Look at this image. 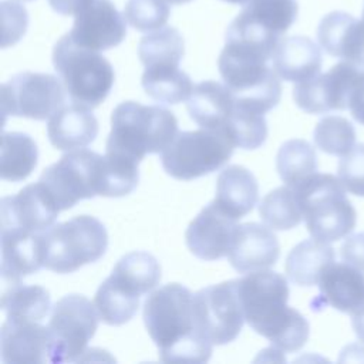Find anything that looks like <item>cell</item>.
Here are the masks:
<instances>
[{
  "label": "cell",
  "mask_w": 364,
  "mask_h": 364,
  "mask_svg": "<svg viewBox=\"0 0 364 364\" xmlns=\"http://www.w3.org/2000/svg\"><path fill=\"white\" fill-rule=\"evenodd\" d=\"M144 324L165 363H206L213 344L199 331L193 316V293L168 283L152 291L142 313Z\"/></svg>",
  "instance_id": "obj_1"
},
{
  "label": "cell",
  "mask_w": 364,
  "mask_h": 364,
  "mask_svg": "<svg viewBox=\"0 0 364 364\" xmlns=\"http://www.w3.org/2000/svg\"><path fill=\"white\" fill-rule=\"evenodd\" d=\"M237 290L246 323L276 348L293 353L300 350L310 334L309 321L287 306L289 284L273 270H257L237 279Z\"/></svg>",
  "instance_id": "obj_2"
},
{
  "label": "cell",
  "mask_w": 364,
  "mask_h": 364,
  "mask_svg": "<svg viewBox=\"0 0 364 364\" xmlns=\"http://www.w3.org/2000/svg\"><path fill=\"white\" fill-rule=\"evenodd\" d=\"M176 134L178 119L166 108L124 101L111 114L105 151L119 152L141 162L146 154L162 152Z\"/></svg>",
  "instance_id": "obj_3"
},
{
  "label": "cell",
  "mask_w": 364,
  "mask_h": 364,
  "mask_svg": "<svg viewBox=\"0 0 364 364\" xmlns=\"http://www.w3.org/2000/svg\"><path fill=\"white\" fill-rule=\"evenodd\" d=\"M291 189L311 237L330 243L355 228L357 212L347 198V189L334 175L316 172Z\"/></svg>",
  "instance_id": "obj_4"
},
{
  "label": "cell",
  "mask_w": 364,
  "mask_h": 364,
  "mask_svg": "<svg viewBox=\"0 0 364 364\" xmlns=\"http://www.w3.org/2000/svg\"><path fill=\"white\" fill-rule=\"evenodd\" d=\"M53 65L68 98L87 108L98 107L114 85L115 73L111 63L100 51L75 44L70 34L55 43Z\"/></svg>",
  "instance_id": "obj_5"
},
{
  "label": "cell",
  "mask_w": 364,
  "mask_h": 364,
  "mask_svg": "<svg viewBox=\"0 0 364 364\" xmlns=\"http://www.w3.org/2000/svg\"><path fill=\"white\" fill-rule=\"evenodd\" d=\"M107 247L105 226L90 215H78L54 223L43 232L44 267L61 274L97 262L105 255Z\"/></svg>",
  "instance_id": "obj_6"
},
{
  "label": "cell",
  "mask_w": 364,
  "mask_h": 364,
  "mask_svg": "<svg viewBox=\"0 0 364 364\" xmlns=\"http://www.w3.org/2000/svg\"><path fill=\"white\" fill-rule=\"evenodd\" d=\"M218 68L236 105L266 114L279 104L280 77L267 65V60L225 44Z\"/></svg>",
  "instance_id": "obj_7"
},
{
  "label": "cell",
  "mask_w": 364,
  "mask_h": 364,
  "mask_svg": "<svg viewBox=\"0 0 364 364\" xmlns=\"http://www.w3.org/2000/svg\"><path fill=\"white\" fill-rule=\"evenodd\" d=\"M233 148L230 138L220 129L182 131L161 152V162L172 178L192 181L222 168Z\"/></svg>",
  "instance_id": "obj_8"
},
{
  "label": "cell",
  "mask_w": 364,
  "mask_h": 364,
  "mask_svg": "<svg viewBox=\"0 0 364 364\" xmlns=\"http://www.w3.org/2000/svg\"><path fill=\"white\" fill-rule=\"evenodd\" d=\"M104 155L80 148L64 154L43 171L38 182L61 210L100 193Z\"/></svg>",
  "instance_id": "obj_9"
},
{
  "label": "cell",
  "mask_w": 364,
  "mask_h": 364,
  "mask_svg": "<svg viewBox=\"0 0 364 364\" xmlns=\"http://www.w3.org/2000/svg\"><path fill=\"white\" fill-rule=\"evenodd\" d=\"M94 301L82 294H67L51 307V363L77 361L98 327Z\"/></svg>",
  "instance_id": "obj_10"
},
{
  "label": "cell",
  "mask_w": 364,
  "mask_h": 364,
  "mask_svg": "<svg viewBox=\"0 0 364 364\" xmlns=\"http://www.w3.org/2000/svg\"><path fill=\"white\" fill-rule=\"evenodd\" d=\"M65 97L64 84L55 75L23 71L1 84V112L44 121L64 107Z\"/></svg>",
  "instance_id": "obj_11"
},
{
  "label": "cell",
  "mask_w": 364,
  "mask_h": 364,
  "mask_svg": "<svg viewBox=\"0 0 364 364\" xmlns=\"http://www.w3.org/2000/svg\"><path fill=\"white\" fill-rule=\"evenodd\" d=\"M193 316L196 327L213 346L233 341L246 321L237 279L212 284L193 293Z\"/></svg>",
  "instance_id": "obj_12"
},
{
  "label": "cell",
  "mask_w": 364,
  "mask_h": 364,
  "mask_svg": "<svg viewBox=\"0 0 364 364\" xmlns=\"http://www.w3.org/2000/svg\"><path fill=\"white\" fill-rule=\"evenodd\" d=\"M360 67L341 61L327 73L296 82L293 100L309 114H326L333 109L348 108V98Z\"/></svg>",
  "instance_id": "obj_13"
},
{
  "label": "cell",
  "mask_w": 364,
  "mask_h": 364,
  "mask_svg": "<svg viewBox=\"0 0 364 364\" xmlns=\"http://www.w3.org/2000/svg\"><path fill=\"white\" fill-rule=\"evenodd\" d=\"M125 21L111 0H91L75 14L68 34L81 47L105 51L122 43L127 36Z\"/></svg>",
  "instance_id": "obj_14"
},
{
  "label": "cell",
  "mask_w": 364,
  "mask_h": 364,
  "mask_svg": "<svg viewBox=\"0 0 364 364\" xmlns=\"http://www.w3.org/2000/svg\"><path fill=\"white\" fill-rule=\"evenodd\" d=\"M236 222L237 219L223 210L213 199L195 216L185 232L191 253L209 262L228 256L239 226Z\"/></svg>",
  "instance_id": "obj_15"
},
{
  "label": "cell",
  "mask_w": 364,
  "mask_h": 364,
  "mask_svg": "<svg viewBox=\"0 0 364 364\" xmlns=\"http://www.w3.org/2000/svg\"><path fill=\"white\" fill-rule=\"evenodd\" d=\"M60 209L40 182L1 199V230L41 233L54 225Z\"/></svg>",
  "instance_id": "obj_16"
},
{
  "label": "cell",
  "mask_w": 364,
  "mask_h": 364,
  "mask_svg": "<svg viewBox=\"0 0 364 364\" xmlns=\"http://www.w3.org/2000/svg\"><path fill=\"white\" fill-rule=\"evenodd\" d=\"M1 361L6 364L51 363V334L41 321L6 317L0 333Z\"/></svg>",
  "instance_id": "obj_17"
},
{
  "label": "cell",
  "mask_w": 364,
  "mask_h": 364,
  "mask_svg": "<svg viewBox=\"0 0 364 364\" xmlns=\"http://www.w3.org/2000/svg\"><path fill=\"white\" fill-rule=\"evenodd\" d=\"M279 256L280 246L276 235L267 225L256 222L237 226L228 253L232 267L239 273L269 269L276 264Z\"/></svg>",
  "instance_id": "obj_18"
},
{
  "label": "cell",
  "mask_w": 364,
  "mask_h": 364,
  "mask_svg": "<svg viewBox=\"0 0 364 364\" xmlns=\"http://www.w3.org/2000/svg\"><path fill=\"white\" fill-rule=\"evenodd\" d=\"M317 40L327 54L364 68V18L344 11L328 13L318 24Z\"/></svg>",
  "instance_id": "obj_19"
},
{
  "label": "cell",
  "mask_w": 364,
  "mask_h": 364,
  "mask_svg": "<svg viewBox=\"0 0 364 364\" xmlns=\"http://www.w3.org/2000/svg\"><path fill=\"white\" fill-rule=\"evenodd\" d=\"M44 267L43 232L1 230V283L10 286Z\"/></svg>",
  "instance_id": "obj_20"
},
{
  "label": "cell",
  "mask_w": 364,
  "mask_h": 364,
  "mask_svg": "<svg viewBox=\"0 0 364 364\" xmlns=\"http://www.w3.org/2000/svg\"><path fill=\"white\" fill-rule=\"evenodd\" d=\"M324 304L350 316L364 309V272L348 263H331L318 280Z\"/></svg>",
  "instance_id": "obj_21"
},
{
  "label": "cell",
  "mask_w": 364,
  "mask_h": 364,
  "mask_svg": "<svg viewBox=\"0 0 364 364\" xmlns=\"http://www.w3.org/2000/svg\"><path fill=\"white\" fill-rule=\"evenodd\" d=\"M51 145L60 151L85 148L98 135V121L91 108L73 102L61 107L47 124Z\"/></svg>",
  "instance_id": "obj_22"
},
{
  "label": "cell",
  "mask_w": 364,
  "mask_h": 364,
  "mask_svg": "<svg viewBox=\"0 0 364 364\" xmlns=\"http://www.w3.org/2000/svg\"><path fill=\"white\" fill-rule=\"evenodd\" d=\"M273 68L286 81L300 82L320 73L321 51L309 37L291 36L280 40L273 54Z\"/></svg>",
  "instance_id": "obj_23"
},
{
  "label": "cell",
  "mask_w": 364,
  "mask_h": 364,
  "mask_svg": "<svg viewBox=\"0 0 364 364\" xmlns=\"http://www.w3.org/2000/svg\"><path fill=\"white\" fill-rule=\"evenodd\" d=\"M186 108L200 128L223 131L235 109V98L226 84L206 80L193 87Z\"/></svg>",
  "instance_id": "obj_24"
},
{
  "label": "cell",
  "mask_w": 364,
  "mask_h": 364,
  "mask_svg": "<svg viewBox=\"0 0 364 364\" xmlns=\"http://www.w3.org/2000/svg\"><path fill=\"white\" fill-rule=\"evenodd\" d=\"M259 198V185L255 175L242 165H229L216 179V203L235 219L247 215Z\"/></svg>",
  "instance_id": "obj_25"
},
{
  "label": "cell",
  "mask_w": 364,
  "mask_h": 364,
  "mask_svg": "<svg viewBox=\"0 0 364 364\" xmlns=\"http://www.w3.org/2000/svg\"><path fill=\"white\" fill-rule=\"evenodd\" d=\"M334 249L321 240L306 239L287 255L284 270L289 280L301 287L318 284L324 270L334 263Z\"/></svg>",
  "instance_id": "obj_26"
},
{
  "label": "cell",
  "mask_w": 364,
  "mask_h": 364,
  "mask_svg": "<svg viewBox=\"0 0 364 364\" xmlns=\"http://www.w3.org/2000/svg\"><path fill=\"white\" fill-rule=\"evenodd\" d=\"M141 84L146 95L162 104H179L193 90L191 77L175 64L145 67Z\"/></svg>",
  "instance_id": "obj_27"
},
{
  "label": "cell",
  "mask_w": 364,
  "mask_h": 364,
  "mask_svg": "<svg viewBox=\"0 0 364 364\" xmlns=\"http://www.w3.org/2000/svg\"><path fill=\"white\" fill-rule=\"evenodd\" d=\"M38 149L24 132H3L0 149V176L9 182L24 181L37 166Z\"/></svg>",
  "instance_id": "obj_28"
},
{
  "label": "cell",
  "mask_w": 364,
  "mask_h": 364,
  "mask_svg": "<svg viewBox=\"0 0 364 364\" xmlns=\"http://www.w3.org/2000/svg\"><path fill=\"white\" fill-rule=\"evenodd\" d=\"M51 299L48 290L38 284L14 283L3 286L1 310L6 317L41 321L50 311Z\"/></svg>",
  "instance_id": "obj_29"
},
{
  "label": "cell",
  "mask_w": 364,
  "mask_h": 364,
  "mask_svg": "<svg viewBox=\"0 0 364 364\" xmlns=\"http://www.w3.org/2000/svg\"><path fill=\"white\" fill-rule=\"evenodd\" d=\"M111 276L128 290L142 296L159 283L161 266L154 255L144 250H134L117 262Z\"/></svg>",
  "instance_id": "obj_30"
},
{
  "label": "cell",
  "mask_w": 364,
  "mask_h": 364,
  "mask_svg": "<svg viewBox=\"0 0 364 364\" xmlns=\"http://www.w3.org/2000/svg\"><path fill=\"white\" fill-rule=\"evenodd\" d=\"M276 168L282 181L294 188L317 172V155L306 139H289L279 148Z\"/></svg>",
  "instance_id": "obj_31"
},
{
  "label": "cell",
  "mask_w": 364,
  "mask_h": 364,
  "mask_svg": "<svg viewBox=\"0 0 364 364\" xmlns=\"http://www.w3.org/2000/svg\"><path fill=\"white\" fill-rule=\"evenodd\" d=\"M94 304L100 320L108 326H122L138 311L139 296L125 291L108 276L100 284L94 296Z\"/></svg>",
  "instance_id": "obj_32"
},
{
  "label": "cell",
  "mask_w": 364,
  "mask_h": 364,
  "mask_svg": "<svg viewBox=\"0 0 364 364\" xmlns=\"http://www.w3.org/2000/svg\"><path fill=\"white\" fill-rule=\"evenodd\" d=\"M138 161L114 151H105L100 196L121 198L131 193L139 181Z\"/></svg>",
  "instance_id": "obj_33"
},
{
  "label": "cell",
  "mask_w": 364,
  "mask_h": 364,
  "mask_svg": "<svg viewBox=\"0 0 364 364\" xmlns=\"http://www.w3.org/2000/svg\"><path fill=\"white\" fill-rule=\"evenodd\" d=\"M185 53L181 33L173 27H162L144 36L138 46V57L145 67L179 65Z\"/></svg>",
  "instance_id": "obj_34"
},
{
  "label": "cell",
  "mask_w": 364,
  "mask_h": 364,
  "mask_svg": "<svg viewBox=\"0 0 364 364\" xmlns=\"http://www.w3.org/2000/svg\"><path fill=\"white\" fill-rule=\"evenodd\" d=\"M259 215L263 223L274 230L293 229L303 219L296 193L287 185L270 191L260 200Z\"/></svg>",
  "instance_id": "obj_35"
},
{
  "label": "cell",
  "mask_w": 364,
  "mask_h": 364,
  "mask_svg": "<svg viewBox=\"0 0 364 364\" xmlns=\"http://www.w3.org/2000/svg\"><path fill=\"white\" fill-rule=\"evenodd\" d=\"M242 13L282 37L296 21L299 6L296 0H249Z\"/></svg>",
  "instance_id": "obj_36"
},
{
  "label": "cell",
  "mask_w": 364,
  "mask_h": 364,
  "mask_svg": "<svg viewBox=\"0 0 364 364\" xmlns=\"http://www.w3.org/2000/svg\"><path fill=\"white\" fill-rule=\"evenodd\" d=\"M223 132H226L235 146L256 149L262 146L267 138V122L264 114L235 104V109Z\"/></svg>",
  "instance_id": "obj_37"
},
{
  "label": "cell",
  "mask_w": 364,
  "mask_h": 364,
  "mask_svg": "<svg viewBox=\"0 0 364 364\" xmlns=\"http://www.w3.org/2000/svg\"><path fill=\"white\" fill-rule=\"evenodd\" d=\"M313 139L320 151L344 156L354 146L355 129L348 119L340 115H327L316 124Z\"/></svg>",
  "instance_id": "obj_38"
},
{
  "label": "cell",
  "mask_w": 364,
  "mask_h": 364,
  "mask_svg": "<svg viewBox=\"0 0 364 364\" xmlns=\"http://www.w3.org/2000/svg\"><path fill=\"white\" fill-rule=\"evenodd\" d=\"M169 11L165 0H128L124 7V17L135 30L151 33L166 24Z\"/></svg>",
  "instance_id": "obj_39"
},
{
  "label": "cell",
  "mask_w": 364,
  "mask_h": 364,
  "mask_svg": "<svg viewBox=\"0 0 364 364\" xmlns=\"http://www.w3.org/2000/svg\"><path fill=\"white\" fill-rule=\"evenodd\" d=\"M337 173L350 193L364 198V144L354 145L348 154L341 156Z\"/></svg>",
  "instance_id": "obj_40"
},
{
  "label": "cell",
  "mask_w": 364,
  "mask_h": 364,
  "mask_svg": "<svg viewBox=\"0 0 364 364\" xmlns=\"http://www.w3.org/2000/svg\"><path fill=\"white\" fill-rule=\"evenodd\" d=\"M340 256L343 262L364 272V232L348 236L340 247Z\"/></svg>",
  "instance_id": "obj_41"
},
{
  "label": "cell",
  "mask_w": 364,
  "mask_h": 364,
  "mask_svg": "<svg viewBox=\"0 0 364 364\" xmlns=\"http://www.w3.org/2000/svg\"><path fill=\"white\" fill-rule=\"evenodd\" d=\"M348 109L353 118L364 125V68H360L348 98Z\"/></svg>",
  "instance_id": "obj_42"
},
{
  "label": "cell",
  "mask_w": 364,
  "mask_h": 364,
  "mask_svg": "<svg viewBox=\"0 0 364 364\" xmlns=\"http://www.w3.org/2000/svg\"><path fill=\"white\" fill-rule=\"evenodd\" d=\"M91 0H48L51 9L63 16H75Z\"/></svg>",
  "instance_id": "obj_43"
},
{
  "label": "cell",
  "mask_w": 364,
  "mask_h": 364,
  "mask_svg": "<svg viewBox=\"0 0 364 364\" xmlns=\"http://www.w3.org/2000/svg\"><path fill=\"white\" fill-rule=\"evenodd\" d=\"M351 326L358 340L364 343V309L351 316Z\"/></svg>",
  "instance_id": "obj_44"
},
{
  "label": "cell",
  "mask_w": 364,
  "mask_h": 364,
  "mask_svg": "<svg viewBox=\"0 0 364 364\" xmlns=\"http://www.w3.org/2000/svg\"><path fill=\"white\" fill-rule=\"evenodd\" d=\"M166 1L171 3V4H185V3H189L192 0H166Z\"/></svg>",
  "instance_id": "obj_45"
},
{
  "label": "cell",
  "mask_w": 364,
  "mask_h": 364,
  "mask_svg": "<svg viewBox=\"0 0 364 364\" xmlns=\"http://www.w3.org/2000/svg\"><path fill=\"white\" fill-rule=\"evenodd\" d=\"M223 1H228L232 4H246L249 0H223Z\"/></svg>",
  "instance_id": "obj_46"
},
{
  "label": "cell",
  "mask_w": 364,
  "mask_h": 364,
  "mask_svg": "<svg viewBox=\"0 0 364 364\" xmlns=\"http://www.w3.org/2000/svg\"><path fill=\"white\" fill-rule=\"evenodd\" d=\"M23 1H33V0H23Z\"/></svg>",
  "instance_id": "obj_47"
},
{
  "label": "cell",
  "mask_w": 364,
  "mask_h": 364,
  "mask_svg": "<svg viewBox=\"0 0 364 364\" xmlns=\"http://www.w3.org/2000/svg\"><path fill=\"white\" fill-rule=\"evenodd\" d=\"M363 18H364V11H363Z\"/></svg>",
  "instance_id": "obj_48"
}]
</instances>
